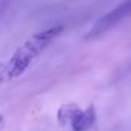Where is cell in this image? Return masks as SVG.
<instances>
[{"instance_id":"obj_3","label":"cell","mask_w":131,"mask_h":131,"mask_svg":"<svg viewBox=\"0 0 131 131\" xmlns=\"http://www.w3.org/2000/svg\"><path fill=\"white\" fill-rule=\"evenodd\" d=\"M95 121V113L93 108H89L85 112L77 111L71 117V125L73 131H86L89 130Z\"/></svg>"},{"instance_id":"obj_2","label":"cell","mask_w":131,"mask_h":131,"mask_svg":"<svg viewBox=\"0 0 131 131\" xmlns=\"http://www.w3.org/2000/svg\"><path fill=\"white\" fill-rule=\"evenodd\" d=\"M130 14H131V0H125L123 3H121L119 5L113 8L111 12H108L105 16H103L93 26V28L90 30L89 37H96V36L107 32L108 30H111L112 27L118 25L121 21H123Z\"/></svg>"},{"instance_id":"obj_1","label":"cell","mask_w":131,"mask_h":131,"mask_svg":"<svg viewBox=\"0 0 131 131\" xmlns=\"http://www.w3.org/2000/svg\"><path fill=\"white\" fill-rule=\"evenodd\" d=\"M57 30L55 28H50L44 31L42 34H39L36 36H34L31 40H28L16 54L14 59H13V68L17 72L23 71L27 64L31 62V59L39 53L41 51L45 45L48 42H50L53 40V37L57 35Z\"/></svg>"}]
</instances>
